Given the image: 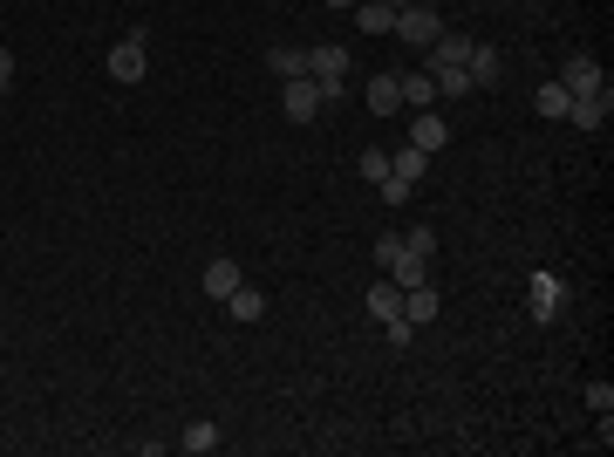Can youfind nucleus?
Listing matches in <instances>:
<instances>
[{
    "instance_id": "f257e3e1",
    "label": "nucleus",
    "mask_w": 614,
    "mask_h": 457,
    "mask_svg": "<svg viewBox=\"0 0 614 457\" xmlns=\"http://www.w3.org/2000/svg\"><path fill=\"white\" fill-rule=\"evenodd\" d=\"M369 314H376V321H383V335H389V348H410V335H417V328H410V321H403V287H396V280H376V287H369Z\"/></svg>"
},
{
    "instance_id": "f03ea898",
    "label": "nucleus",
    "mask_w": 614,
    "mask_h": 457,
    "mask_svg": "<svg viewBox=\"0 0 614 457\" xmlns=\"http://www.w3.org/2000/svg\"><path fill=\"white\" fill-rule=\"evenodd\" d=\"M567 301H574V294H567L560 273H533V280H526V314H533V321H560Z\"/></svg>"
},
{
    "instance_id": "7ed1b4c3",
    "label": "nucleus",
    "mask_w": 614,
    "mask_h": 457,
    "mask_svg": "<svg viewBox=\"0 0 614 457\" xmlns=\"http://www.w3.org/2000/svg\"><path fill=\"white\" fill-rule=\"evenodd\" d=\"M389 35L403 41V48H430V41L444 35V28H437V7H417V0L396 7V28H389Z\"/></svg>"
},
{
    "instance_id": "20e7f679",
    "label": "nucleus",
    "mask_w": 614,
    "mask_h": 457,
    "mask_svg": "<svg viewBox=\"0 0 614 457\" xmlns=\"http://www.w3.org/2000/svg\"><path fill=\"white\" fill-rule=\"evenodd\" d=\"M280 116H287V123H314V116H321V82L314 76L280 82Z\"/></svg>"
},
{
    "instance_id": "39448f33",
    "label": "nucleus",
    "mask_w": 614,
    "mask_h": 457,
    "mask_svg": "<svg viewBox=\"0 0 614 457\" xmlns=\"http://www.w3.org/2000/svg\"><path fill=\"white\" fill-rule=\"evenodd\" d=\"M151 69V55H144V28H130V35L110 48V82H144Z\"/></svg>"
},
{
    "instance_id": "423d86ee",
    "label": "nucleus",
    "mask_w": 614,
    "mask_h": 457,
    "mask_svg": "<svg viewBox=\"0 0 614 457\" xmlns=\"http://www.w3.org/2000/svg\"><path fill=\"white\" fill-rule=\"evenodd\" d=\"M560 82H567V96H594V89H608V76H601V62L594 55H567V69H560Z\"/></svg>"
},
{
    "instance_id": "0eeeda50",
    "label": "nucleus",
    "mask_w": 614,
    "mask_h": 457,
    "mask_svg": "<svg viewBox=\"0 0 614 457\" xmlns=\"http://www.w3.org/2000/svg\"><path fill=\"white\" fill-rule=\"evenodd\" d=\"M410 144L437 157V151H444V144H451V123H444V116H437V110H417V116H410Z\"/></svg>"
},
{
    "instance_id": "6e6552de",
    "label": "nucleus",
    "mask_w": 614,
    "mask_h": 457,
    "mask_svg": "<svg viewBox=\"0 0 614 457\" xmlns=\"http://www.w3.org/2000/svg\"><path fill=\"white\" fill-rule=\"evenodd\" d=\"M464 76H471V89H499V82H505V55H499V48H471Z\"/></svg>"
},
{
    "instance_id": "1a4fd4ad",
    "label": "nucleus",
    "mask_w": 614,
    "mask_h": 457,
    "mask_svg": "<svg viewBox=\"0 0 614 457\" xmlns=\"http://www.w3.org/2000/svg\"><path fill=\"white\" fill-rule=\"evenodd\" d=\"M614 110V89H594V96H580L574 110H567V123H580V130H601Z\"/></svg>"
},
{
    "instance_id": "9d476101",
    "label": "nucleus",
    "mask_w": 614,
    "mask_h": 457,
    "mask_svg": "<svg viewBox=\"0 0 614 457\" xmlns=\"http://www.w3.org/2000/svg\"><path fill=\"white\" fill-rule=\"evenodd\" d=\"M198 287H205V294H212V301H226L232 287H239V260H226V253H219V260H212V267L198 273Z\"/></svg>"
},
{
    "instance_id": "9b49d317",
    "label": "nucleus",
    "mask_w": 614,
    "mask_h": 457,
    "mask_svg": "<svg viewBox=\"0 0 614 457\" xmlns=\"http://www.w3.org/2000/svg\"><path fill=\"white\" fill-rule=\"evenodd\" d=\"M178 451H192V457L219 451V423H212V417H192L185 430H178Z\"/></svg>"
},
{
    "instance_id": "f8f14e48",
    "label": "nucleus",
    "mask_w": 614,
    "mask_h": 457,
    "mask_svg": "<svg viewBox=\"0 0 614 457\" xmlns=\"http://www.w3.org/2000/svg\"><path fill=\"white\" fill-rule=\"evenodd\" d=\"M389 280H396L403 294H410V287H423V280H437V273H430V253H410V246H403V260L389 267Z\"/></svg>"
},
{
    "instance_id": "ddd939ff",
    "label": "nucleus",
    "mask_w": 614,
    "mask_h": 457,
    "mask_svg": "<svg viewBox=\"0 0 614 457\" xmlns=\"http://www.w3.org/2000/svg\"><path fill=\"white\" fill-rule=\"evenodd\" d=\"M403 321H410V328L437 321V280H423V287H410V294H403Z\"/></svg>"
},
{
    "instance_id": "4468645a",
    "label": "nucleus",
    "mask_w": 614,
    "mask_h": 457,
    "mask_svg": "<svg viewBox=\"0 0 614 457\" xmlns=\"http://www.w3.org/2000/svg\"><path fill=\"white\" fill-rule=\"evenodd\" d=\"M355 28H362V35H389V28H396V7H389V0H355Z\"/></svg>"
},
{
    "instance_id": "2eb2a0df",
    "label": "nucleus",
    "mask_w": 614,
    "mask_h": 457,
    "mask_svg": "<svg viewBox=\"0 0 614 457\" xmlns=\"http://www.w3.org/2000/svg\"><path fill=\"white\" fill-rule=\"evenodd\" d=\"M471 62V41L464 35H437L430 41V69H464Z\"/></svg>"
},
{
    "instance_id": "dca6fc26",
    "label": "nucleus",
    "mask_w": 614,
    "mask_h": 457,
    "mask_svg": "<svg viewBox=\"0 0 614 457\" xmlns=\"http://www.w3.org/2000/svg\"><path fill=\"white\" fill-rule=\"evenodd\" d=\"M226 314H232V321H260V314H267V294L239 280V287H232V294H226Z\"/></svg>"
},
{
    "instance_id": "f3484780",
    "label": "nucleus",
    "mask_w": 614,
    "mask_h": 457,
    "mask_svg": "<svg viewBox=\"0 0 614 457\" xmlns=\"http://www.w3.org/2000/svg\"><path fill=\"white\" fill-rule=\"evenodd\" d=\"M396 89H403V103H410V110H437V82H430V69L396 76Z\"/></svg>"
},
{
    "instance_id": "a211bd4d",
    "label": "nucleus",
    "mask_w": 614,
    "mask_h": 457,
    "mask_svg": "<svg viewBox=\"0 0 614 457\" xmlns=\"http://www.w3.org/2000/svg\"><path fill=\"white\" fill-rule=\"evenodd\" d=\"M430 164H437V157L430 151H417V144H403V151H389V171H396V178H410V185H417L423 171H430Z\"/></svg>"
},
{
    "instance_id": "6ab92c4d",
    "label": "nucleus",
    "mask_w": 614,
    "mask_h": 457,
    "mask_svg": "<svg viewBox=\"0 0 614 457\" xmlns=\"http://www.w3.org/2000/svg\"><path fill=\"white\" fill-rule=\"evenodd\" d=\"M369 110H376V116H396V110H403V89H396V76H376V82H369Z\"/></svg>"
},
{
    "instance_id": "aec40b11",
    "label": "nucleus",
    "mask_w": 614,
    "mask_h": 457,
    "mask_svg": "<svg viewBox=\"0 0 614 457\" xmlns=\"http://www.w3.org/2000/svg\"><path fill=\"white\" fill-rule=\"evenodd\" d=\"M267 69H273V76H280V82L307 76V48H273V55H267Z\"/></svg>"
},
{
    "instance_id": "412c9836",
    "label": "nucleus",
    "mask_w": 614,
    "mask_h": 457,
    "mask_svg": "<svg viewBox=\"0 0 614 457\" xmlns=\"http://www.w3.org/2000/svg\"><path fill=\"white\" fill-rule=\"evenodd\" d=\"M574 110V96H567V82L553 76V82H539V116H567Z\"/></svg>"
},
{
    "instance_id": "4be33fe9",
    "label": "nucleus",
    "mask_w": 614,
    "mask_h": 457,
    "mask_svg": "<svg viewBox=\"0 0 614 457\" xmlns=\"http://www.w3.org/2000/svg\"><path fill=\"white\" fill-rule=\"evenodd\" d=\"M430 82H437V96H471V76H464V69H430Z\"/></svg>"
},
{
    "instance_id": "5701e85b",
    "label": "nucleus",
    "mask_w": 614,
    "mask_h": 457,
    "mask_svg": "<svg viewBox=\"0 0 614 457\" xmlns=\"http://www.w3.org/2000/svg\"><path fill=\"white\" fill-rule=\"evenodd\" d=\"M396 260H403V232H383V239H376V267H396Z\"/></svg>"
},
{
    "instance_id": "b1692460",
    "label": "nucleus",
    "mask_w": 614,
    "mask_h": 457,
    "mask_svg": "<svg viewBox=\"0 0 614 457\" xmlns=\"http://www.w3.org/2000/svg\"><path fill=\"white\" fill-rule=\"evenodd\" d=\"M376 191H383V205H410V191H417V185H410V178H396V171H389V178H383V185H376Z\"/></svg>"
},
{
    "instance_id": "393cba45",
    "label": "nucleus",
    "mask_w": 614,
    "mask_h": 457,
    "mask_svg": "<svg viewBox=\"0 0 614 457\" xmlns=\"http://www.w3.org/2000/svg\"><path fill=\"white\" fill-rule=\"evenodd\" d=\"M403 246H410V253H430V260H437V232H430V226H410V232H403Z\"/></svg>"
},
{
    "instance_id": "a878e982",
    "label": "nucleus",
    "mask_w": 614,
    "mask_h": 457,
    "mask_svg": "<svg viewBox=\"0 0 614 457\" xmlns=\"http://www.w3.org/2000/svg\"><path fill=\"white\" fill-rule=\"evenodd\" d=\"M362 178L383 185V178H389V151H362Z\"/></svg>"
},
{
    "instance_id": "bb28decb",
    "label": "nucleus",
    "mask_w": 614,
    "mask_h": 457,
    "mask_svg": "<svg viewBox=\"0 0 614 457\" xmlns=\"http://www.w3.org/2000/svg\"><path fill=\"white\" fill-rule=\"evenodd\" d=\"M587 410H594V417L614 410V382H587Z\"/></svg>"
},
{
    "instance_id": "cd10ccee",
    "label": "nucleus",
    "mask_w": 614,
    "mask_h": 457,
    "mask_svg": "<svg viewBox=\"0 0 614 457\" xmlns=\"http://www.w3.org/2000/svg\"><path fill=\"white\" fill-rule=\"evenodd\" d=\"M7 82H14V55L0 48V89H7Z\"/></svg>"
},
{
    "instance_id": "c85d7f7f",
    "label": "nucleus",
    "mask_w": 614,
    "mask_h": 457,
    "mask_svg": "<svg viewBox=\"0 0 614 457\" xmlns=\"http://www.w3.org/2000/svg\"><path fill=\"white\" fill-rule=\"evenodd\" d=\"M328 7H342V14H355V0H328Z\"/></svg>"
},
{
    "instance_id": "c756f323",
    "label": "nucleus",
    "mask_w": 614,
    "mask_h": 457,
    "mask_svg": "<svg viewBox=\"0 0 614 457\" xmlns=\"http://www.w3.org/2000/svg\"><path fill=\"white\" fill-rule=\"evenodd\" d=\"M417 7H444V0H417Z\"/></svg>"
},
{
    "instance_id": "7c9ffc66",
    "label": "nucleus",
    "mask_w": 614,
    "mask_h": 457,
    "mask_svg": "<svg viewBox=\"0 0 614 457\" xmlns=\"http://www.w3.org/2000/svg\"><path fill=\"white\" fill-rule=\"evenodd\" d=\"M389 7H410V0H389Z\"/></svg>"
},
{
    "instance_id": "2f4dec72",
    "label": "nucleus",
    "mask_w": 614,
    "mask_h": 457,
    "mask_svg": "<svg viewBox=\"0 0 614 457\" xmlns=\"http://www.w3.org/2000/svg\"><path fill=\"white\" fill-rule=\"evenodd\" d=\"M0 96H7V89H0Z\"/></svg>"
}]
</instances>
